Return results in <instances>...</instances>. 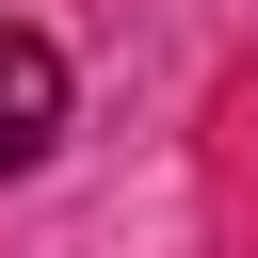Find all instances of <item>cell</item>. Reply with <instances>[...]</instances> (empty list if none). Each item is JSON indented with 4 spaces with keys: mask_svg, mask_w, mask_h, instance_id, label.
Segmentation results:
<instances>
[{
    "mask_svg": "<svg viewBox=\"0 0 258 258\" xmlns=\"http://www.w3.org/2000/svg\"><path fill=\"white\" fill-rule=\"evenodd\" d=\"M48 145H64V48L0 16V177H32Z\"/></svg>",
    "mask_w": 258,
    "mask_h": 258,
    "instance_id": "6da1fadb",
    "label": "cell"
}]
</instances>
